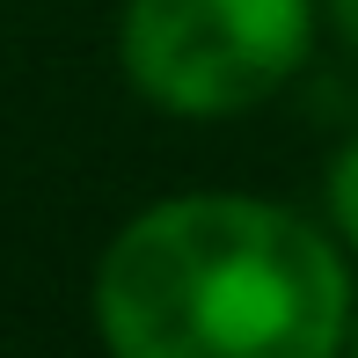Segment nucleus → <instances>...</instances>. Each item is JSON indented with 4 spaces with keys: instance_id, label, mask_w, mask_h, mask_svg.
I'll return each mask as SVG.
<instances>
[{
    "instance_id": "nucleus-1",
    "label": "nucleus",
    "mask_w": 358,
    "mask_h": 358,
    "mask_svg": "<svg viewBox=\"0 0 358 358\" xmlns=\"http://www.w3.org/2000/svg\"><path fill=\"white\" fill-rule=\"evenodd\" d=\"M110 358H336L351 336L344 256L264 198H169L95 271Z\"/></svg>"
},
{
    "instance_id": "nucleus-2",
    "label": "nucleus",
    "mask_w": 358,
    "mask_h": 358,
    "mask_svg": "<svg viewBox=\"0 0 358 358\" xmlns=\"http://www.w3.org/2000/svg\"><path fill=\"white\" fill-rule=\"evenodd\" d=\"M315 44V0H132L124 73L183 117H227L300 73Z\"/></svg>"
},
{
    "instance_id": "nucleus-3",
    "label": "nucleus",
    "mask_w": 358,
    "mask_h": 358,
    "mask_svg": "<svg viewBox=\"0 0 358 358\" xmlns=\"http://www.w3.org/2000/svg\"><path fill=\"white\" fill-rule=\"evenodd\" d=\"M329 213H336V227L358 241V139L329 161Z\"/></svg>"
},
{
    "instance_id": "nucleus-4",
    "label": "nucleus",
    "mask_w": 358,
    "mask_h": 358,
    "mask_svg": "<svg viewBox=\"0 0 358 358\" xmlns=\"http://www.w3.org/2000/svg\"><path fill=\"white\" fill-rule=\"evenodd\" d=\"M329 22H336V29H344V37L358 44V0H329Z\"/></svg>"
},
{
    "instance_id": "nucleus-5",
    "label": "nucleus",
    "mask_w": 358,
    "mask_h": 358,
    "mask_svg": "<svg viewBox=\"0 0 358 358\" xmlns=\"http://www.w3.org/2000/svg\"><path fill=\"white\" fill-rule=\"evenodd\" d=\"M351 358H358V344H351Z\"/></svg>"
}]
</instances>
